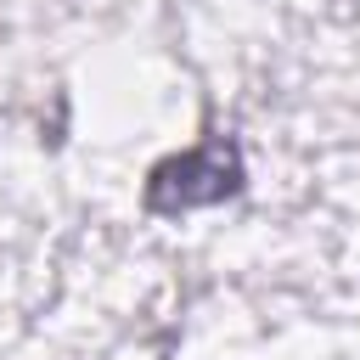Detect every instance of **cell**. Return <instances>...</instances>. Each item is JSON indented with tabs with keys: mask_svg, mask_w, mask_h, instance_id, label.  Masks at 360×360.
Here are the masks:
<instances>
[{
	"mask_svg": "<svg viewBox=\"0 0 360 360\" xmlns=\"http://www.w3.org/2000/svg\"><path fill=\"white\" fill-rule=\"evenodd\" d=\"M236 180H242L236 152H225V146H197V152L169 158V163L152 169V180H146V202H152V208H197V202H219V197H231Z\"/></svg>",
	"mask_w": 360,
	"mask_h": 360,
	"instance_id": "1",
	"label": "cell"
}]
</instances>
